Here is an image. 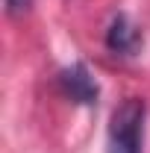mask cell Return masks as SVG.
<instances>
[{"instance_id":"1","label":"cell","mask_w":150,"mask_h":153,"mask_svg":"<svg viewBox=\"0 0 150 153\" xmlns=\"http://www.w3.org/2000/svg\"><path fill=\"white\" fill-rule=\"evenodd\" d=\"M147 103L141 97H124L109 115L106 153H144Z\"/></svg>"},{"instance_id":"2","label":"cell","mask_w":150,"mask_h":153,"mask_svg":"<svg viewBox=\"0 0 150 153\" xmlns=\"http://www.w3.org/2000/svg\"><path fill=\"white\" fill-rule=\"evenodd\" d=\"M56 85L71 103H79V106H94L100 100V85H97V79H94V74L88 71L85 62L65 65L56 74Z\"/></svg>"},{"instance_id":"3","label":"cell","mask_w":150,"mask_h":153,"mask_svg":"<svg viewBox=\"0 0 150 153\" xmlns=\"http://www.w3.org/2000/svg\"><path fill=\"white\" fill-rule=\"evenodd\" d=\"M103 44H106V50H109L112 56L132 59V56H138L141 47H144V33H141V27H138L127 12H118V15H112L109 27H106Z\"/></svg>"},{"instance_id":"4","label":"cell","mask_w":150,"mask_h":153,"mask_svg":"<svg viewBox=\"0 0 150 153\" xmlns=\"http://www.w3.org/2000/svg\"><path fill=\"white\" fill-rule=\"evenodd\" d=\"M33 9V0H6V15L9 18H21Z\"/></svg>"}]
</instances>
